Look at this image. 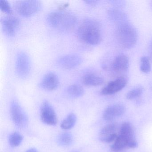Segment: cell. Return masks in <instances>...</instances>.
Segmentation results:
<instances>
[{
    "mask_svg": "<svg viewBox=\"0 0 152 152\" xmlns=\"http://www.w3.org/2000/svg\"><path fill=\"white\" fill-rule=\"evenodd\" d=\"M16 9L18 14L25 17H29L36 14L41 7V3L37 0H24L17 1Z\"/></svg>",
    "mask_w": 152,
    "mask_h": 152,
    "instance_id": "277c9868",
    "label": "cell"
},
{
    "mask_svg": "<svg viewBox=\"0 0 152 152\" xmlns=\"http://www.w3.org/2000/svg\"><path fill=\"white\" fill-rule=\"evenodd\" d=\"M118 125L116 123L110 124L103 127L99 132V139L103 143L113 142L118 137Z\"/></svg>",
    "mask_w": 152,
    "mask_h": 152,
    "instance_id": "52a82bcc",
    "label": "cell"
},
{
    "mask_svg": "<svg viewBox=\"0 0 152 152\" xmlns=\"http://www.w3.org/2000/svg\"><path fill=\"white\" fill-rule=\"evenodd\" d=\"M58 77L55 73L49 72L43 76L40 83V86L42 88L48 91L56 89L59 85Z\"/></svg>",
    "mask_w": 152,
    "mask_h": 152,
    "instance_id": "4fadbf2b",
    "label": "cell"
},
{
    "mask_svg": "<svg viewBox=\"0 0 152 152\" xmlns=\"http://www.w3.org/2000/svg\"><path fill=\"white\" fill-rule=\"evenodd\" d=\"M143 91L142 87H139L130 91L126 95V98L129 100L135 99L139 97L142 94Z\"/></svg>",
    "mask_w": 152,
    "mask_h": 152,
    "instance_id": "603a6c76",
    "label": "cell"
},
{
    "mask_svg": "<svg viewBox=\"0 0 152 152\" xmlns=\"http://www.w3.org/2000/svg\"><path fill=\"white\" fill-rule=\"evenodd\" d=\"M116 34L120 45L124 48L131 49L137 43V31L134 26L128 22H124L118 24Z\"/></svg>",
    "mask_w": 152,
    "mask_h": 152,
    "instance_id": "3957f363",
    "label": "cell"
},
{
    "mask_svg": "<svg viewBox=\"0 0 152 152\" xmlns=\"http://www.w3.org/2000/svg\"><path fill=\"white\" fill-rule=\"evenodd\" d=\"M151 64L148 57L143 56L140 59V70L144 73H148L151 71Z\"/></svg>",
    "mask_w": 152,
    "mask_h": 152,
    "instance_id": "7402d4cb",
    "label": "cell"
},
{
    "mask_svg": "<svg viewBox=\"0 0 152 152\" xmlns=\"http://www.w3.org/2000/svg\"><path fill=\"white\" fill-rule=\"evenodd\" d=\"M129 59L124 54L118 55L113 60L112 68L115 72L123 73L128 70L129 67Z\"/></svg>",
    "mask_w": 152,
    "mask_h": 152,
    "instance_id": "5bb4252c",
    "label": "cell"
},
{
    "mask_svg": "<svg viewBox=\"0 0 152 152\" xmlns=\"http://www.w3.org/2000/svg\"><path fill=\"white\" fill-rule=\"evenodd\" d=\"M77 34L82 41L90 45H97L102 40L100 24L91 18H87L82 22L78 27Z\"/></svg>",
    "mask_w": 152,
    "mask_h": 152,
    "instance_id": "6da1fadb",
    "label": "cell"
},
{
    "mask_svg": "<svg viewBox=\"0 0 152 152\" xmlns=\"http://www.w3.org/2000/svg\"><path fill=\"white\" fill-rule=\"evenodd\" d=\"M16 71L18 75L22 78L27 77L31 72V63L30 58L24 52H20L17 56Z\"/></svg>",
    "mask_w": 152,
    "mask_h": 152,
    "instance_id": "8992f818",
    "label": "cell"
},
{
    "mask_svg": "<svg viewBox=\"0 0 152 152\" xmlns=\"http://www.w3.org/2000/svg\"><path fill=\"white\" fill-rule=\"evenodd\" d=\"M26 152H38V151L35 148H31L27 150Z\"/></svg>",
    "mask_w": 152,
    "mask_h": 152,
    "instance_id": "484cf974",
    "label": "cell"
},
{
    "mask_svg": "<svg viewBox=\"0 0 152 152\" xmlns=\"http://www.w3.org/2000/svg\"><path fill=\"white\" fill-rule=\"evenodd\" d=\"M83 61L82 58L77 54H69L60 57L57 60L59 66L64 69L75 68L80 65Z\"/></svg>",
    "mask_w": 152,
    "mask_h": 152,
    "instance_id": "ba28073f",
    "label": "cell"
},
{
    "mask_svg": "<svg viewBox=\"0 0 152 152\" xmlns=\"http://www.w3.org/2000/svg\"><path fill=\"white\" fill-rule=\"evenodd\" d=\"M23 140L22 135L18 132H15L10 135L9 141L10 146L13 147H16L21 144Z\"/></svg>",
    "mask_w": 152,
    "mask_h": 152,
    "instance_id": "ffe728a7",
    "label": "cell"
},
{
    "mask_svg": "<svg viewBox=\"0 0 152 152\" xmlns=\"http://www.w3.org/2000/svg\"><path fill=\"white\" fill-rule=\"evenodd\" d=\"M47 21L54 28L67 31L74 28L77 23V18L72 13L59 10L50 12L48 15Z\"/></svg>",
    "mask_w": 152,
    "mask_h": 152,
    "instance_id": "7a4b0ae2",
    "label": "cell"
},
{
    "mask_svg": "<svg viewBox=\"0 0 152 152\" xmlns=\"http://www.w3.org/2000/svg\"><path fill=\"white\" fill-rule=\"evenodd\" d=\"M10 114L12 120L18 126H23L25 121V116L20 106L14 102L11 104Z\"/></svg>",
    "mask_w": 152,
    "mask_h": 152,
    "instance_id": "9a60e30c",
    "label": "cell"
},
{
    "mask_svg": "<svg viewBox=\"0 0 152 152\" xmlns=\"http://www.w3.org/2000/svg\"><path fill=\"white\" fill-rule=\"evenodd\" d=\"M150 50L151 51V54L152 55V40L151 41V44H150Z\"/></svg>",
    "mask_w": 152,
    "mask_h": 152,
    "instance_id": "4316f807",
    "label": "cell"
},
{
    "mask_svg": "<svg viewBox=\"0 0 152 152\" xmlns=\"http://www.w3.org/2000/svg\"><path fill=\"white\" fill-rule=\"evenodd\" d=\"M118 136L127 144L128 148H135L137 147V143L135 138V131L130 123L126 122L122 124Z\"/></svg>",
    "mask_w": 152,
    "mask_h": 152,
    "instance_id": "5b68a950",
    "label": "cell"
},
{
    "mask_svg": "<svg viewBox=\"0 0 152 152\" xmlns=\"http://www.w3.org/2000/svg\"><path fill=\"white\" fill-rule=\"evenodd\" d=\"M85 2L87 4H90V5H94L97 3L98 1H94V0H87L85 1Z\"/></svg>",
    "mask_w": 152,
    "mask_h": 152,
    "instance_id": "d4e9b609",
    "label": "cell"
},
{
    "mask_svg": "<svg viewBox=\"0 0 152 152\" xmlns=\"http://www.w3.org/2000/svg\"><path fill=\"white\" fill-rule=\"evenodd\" d=\"M0 8L2 11L7 14H11L12 13V10L10 5L6 0L0 1Z\"/></svg>",
    "mask_w": 152,
    "mask_h": 152,
    "instance_id": "cb8c5ba5",
    "label": "cell"
},
{
    "mask_svg": "<svg viewBox=\"0 0 152 152\" xmlns=\"http://www.w3.org/2000/svg\"><path fill=\"white\" fill-rule=\"evenodd\" d=\"M125 112V107L121 104H115L109 106L105 109L103 113V118L106 121L114 120L124 114Z\"/></svg>",
    "mask_w": 152,
    "mask_h": 152,
    "instance_id": "7c38bea8",
    "label": "cell"
},
{
    "mask_svg": "<svg viewBox=\"0 0 152 152\" xmlns=\"http://www.w3.org/2000/svg\"><path fill=\"white\" fill-rule=\"evenodd\" d=\"M77 118L74 113L69 114L62 122L61 128L63 129L68 130L74 127L76 123Z\"/></svg>",
    "mask_w": 152,
    "mask_h": 152,
    "instance_id": "d6986e66",
    "label": "cell"
},
{
    "mask_svg": "<svg viewBox=\"0 0 152 152\" xmlns=\"http://www.w3.org/2000/svg\"><path fill=\"white\" fill-rule=\"evenodd\" d=\"M1 23L4 32L8 36H12L17 31L20 26V21L16 17L9 16L2 19Z\"/></svg>",
    "mask_w": 152,
    "mask_h": 152,
    "instance_id": "8fae6325",
    "label": "cell"
},
{
    "mask_svg": "<svg viewBox=\"0 0 152 152\" xmlns=\"http://www.w3.org/2000/svg\"><path fill=\"white\" fill-rule=\"evenodd\" d=\"M41 118L45 124L55 125L57 123V118L55 110L48 101L42 103L41 109Z\"/></svg>",
    "mask_w": 152,
    "mask_h": 152,
    "instance_id": "9c48e42d",
    "label": "cell"
},
{
    "mask_svg": "<svg viewBox=\"0 0 152 152\" xmlns=\"http://www.w3.org/2000/svg\"><path fill=\"white\" fill-rule=\"evenodd\" d=\"M127 79L122 76L112 81L104 87L101 91V94L105 96L113 95L119 92L126 86Z\"/></svg>",
    "mask_w": 152,
    "mask_h": 152,
    "instance_id": "30bf717a",
    "label": "cell"
},
{
    "mask_svg": "<svg viewBox=\"0 0 152 152\" xmlns=\"http://www.w3.org/2000/svg\"><path fill=\"white\" fill-rule=\"evenodd\" d=\"M83 83L89 86H97L101 85L104 82L103 78L95 74L85 75L82 79Z\"/></svg>",
    "mask_w": 152,
    "mask_h": 152,
    "instance_id": "2e32d148",
    "label": "cell"
},
{
    "mask_svg": "<svg viewBox=\"0 0 152 152\" xmlns=\"http://www.w3.org/2000/svg\"><path fill=\"white\" fill-rule=\"evenodd\" d=\"M73 138L72 135L68 132H64L59 135L58 142L59 145L64 146H67L72 144Z\"/></svg>",
    "mask_w": 152,
    "mask_h": 152,
    "instance_id": "44dd1931",
    "label": "cell"
},
{
    "mask_svg": "<svg viewBox=\"0 0 152 152\" xmlns=\"http://www.w3.org/2000/svg\"><path fill=\"white\" fill-rule=\"evenodd\" d=\"M108 16L111 20L119 24L127 22V16L122 11L118 10H110L108 12Z\"/></svg>",
    "mask_w": 152,
    "mask_h": 152,
    "instance_id": "e0dca14e",
    "label": "cell"
},
{
    "mask_svg": "<svg viewBox=\"0 0 152 152\" xmlns=\"http://www.w3.org/2000/svg\"><path fill=\"white\" fill-rule=\"evenodd\" d=\"M67 92L71 96L78 98L83 95L84 91V89L81 85L78 84H73L68 87Z\"/></svg>",
    "mask_w": 152,
    "mask_h": 152,
    "instance_id": "ac0fdd59",
    "label": "cell"
},
{
    "mask_svg": "<svg viewBox=\"0 0 152 152\" xmlns=\"http://www.w3.org/2000/svg\"><path fill=\"white\" fill-rule=\"evenodd\" d=\"M151 6H152V2H151Z\"/></svg>",
    "mask_w": 152,
    "mask_h": 152,
    "instance_id": "83f0119b",
    "label": "cell"
}]
</instances>
